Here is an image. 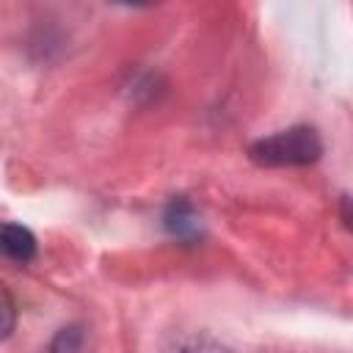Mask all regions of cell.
I'll return each mask as SVG.
<instances>
[{"label": "cell", "mask_w": 353, "mask_h": 353, "mask_svg": "<svg viewBox=\"0 0 353 353\" xmlns=\"http://www.w3.org/2000/svg\"><path fill=\"white\" fill-rule=\"evenodd\" d=\"M163 223H165V229H168L176 240H196V237L201 234V221H199L193 204L185 201V199H174V201L165 207Z\"/></svg>", "instance_id": "obj_2"}, {"label": "cell", "mask_w": 353, "mask_h": 353, "mask_svg": "<svg viewBox=\"0 0 353 353\" xmlns=\"http://www.w3.org/2000/svg\"><path fill=\"white\" fill-rule=\"evenodd\" d=\"M168 353H232V350L210 336H185V339H176Z\"/></svg>", "instance_id": "obj_4"}, {"label": "cell", "mask_w": 353, "mask_h": 353, "mask_svg": "<svg viewBox=\"0 0 353 353\" xmlns=\"http://www.w3.org/2000/svg\"><path fill=\"white\" fill-rule=\"evenodd\" d=\"M248 154L259 165H306L323 154V141L312 127H290L251 143Z\"/></svg>", "instance_id": "obj_1"}, {"label": "cell", "mask_w": 353, "mask_h": 353, "mask_svg": "<svg viewBox=\"0 0 353 353\" xmlns=\"http://www.w3.org/2000/svg\"><path fill=\"white\" fill-rule=\"evenodd\" d=\"M52 353H85L83 328H63L52 342Z\"/></svg>", "instance_id": "obj_5"}, {"label": "cell", "mask_w": 353, "mask_h": 353, "mask_svg": "<svg viewBox=\"0 0 353 353\" xmlns=\"http://www.w3.org/2000/svg\"><path fill=\"white\" fill-rule=\"evenodd\" d=\"M0 254L14 262H30L36 256V237L19 223H0Z\"/></svg>", "instance_id": "obj_3"}, {"label": "cell", "mask_w": 353, "mask_h": 353, "mask_svg": "<svg viewBox=\"0 0 353 353\" xmlns=\"http://www.w3.org/2000/svg\"><path fill=\"white\" fill-rule=\"evenodd\" d=\"M14 325H17V303H14L11 292L6 290V284L0 281V339L11 336Z\"/></svg>", "instance_id": "obj_6"}]
</instances>
